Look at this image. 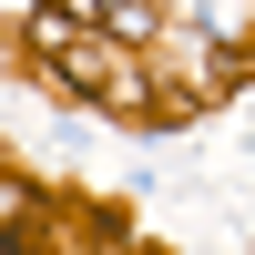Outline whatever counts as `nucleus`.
Instances as JSON below:
<instances>
[{"instance_id": "f257e3e1", "label": "nucleus", "mask_w": 255, "mask_h": 255, "mask_svg": "<svg viewBox=\"0 0 255 255\" xmlns=\"http://www.w3.org/2000/svg\"><path fill=\"white\" fill-rule=\"evenodd\" d=\"M20 204H31V194H20V184H0V225H20Z\"/></svg>"}]
</instances>
